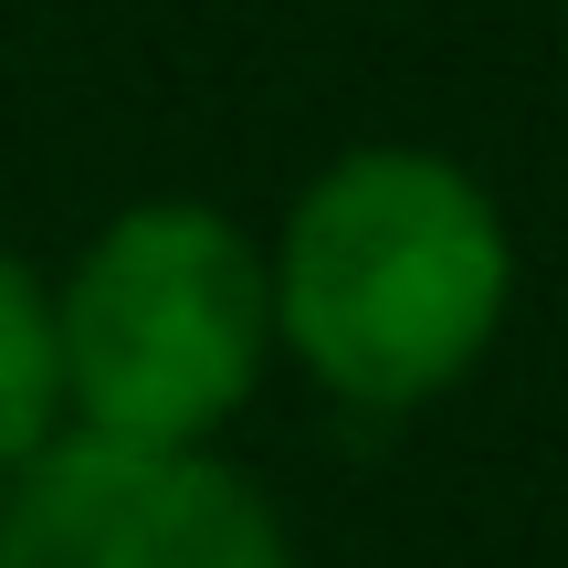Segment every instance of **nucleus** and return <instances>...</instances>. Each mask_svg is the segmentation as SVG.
<instances>
[{
    "label": "nucleus",
    "mask_w": 568,
    "mask_h": 568,
    "mask_svg": "<svg viewBox=\"0 0 568 568\" xmlns=\"http://www.w3.org/2000/svg\"><path fill=\"white\" fill-rule=\"evenodd\" d=\"M63 432V368H53V284L0 243V474H21Z\"/></svg>",
    "instance_id": "obj_4"
},
{
    "label": "nucleus",
    "mask_w": 568,
    "mask_h": 568,
    "mask_svg": "<svg viewBox=\"0 0 568 568\" xmlns=\"http://www.w3.org/2000/svg\"><path fill=\"white\" fill-rule=\"evenodd\" d=\"M264 295L274 358H295L326 400L400 422L495 358L516 305V232L453 148L368 138L284 201Z\"/></svg>",
    "instance_id": "obj_1"
},
{
    "label": "nucleus",
    "mask_w": 568,
    "mask_h": 568,
    "mask_svg": "<svg viewBox=\"0 0 568 568\" xmlns=\"http://www.w3.org/2000/svg\"><path fill=\"white\" fill-rule=\"evenodd\" d=\"M558 11H568V0H558Z\"/></svg>",
    "instance_id": "obj_5"
},
{
    "label": "nucleus",
    "mask_w": 568,
    "mask_h": 568,
    "mask_svg": "<svg viewBox=\"0 0 568 568\" xmlns=\"http://www.w3.org/2000/svg\"><path fill=\"white\" fill-rule=\"evenodd\" d=\"M0 568H295V537L222 453L53 432L0 495Z\"/></svg>",
    "instance_id": "obj_3"
},
{
    "label": "nucleus",
    "mask_w": 568,
    "mask_h": 568,
    "mask_svg": "<svg viewBox=\"0 0 568 568\" xmlns=\"http://www.w3.org/2000/svg\"><path fill=\"white\" fill-rule=\"evenodd\" d=\"M53 368L63 432L211 453L274 368L264 243L190 190L105 211L53 284Z\"/></svg>",
    "instance_id": "obj_2"
}]
</instances>
